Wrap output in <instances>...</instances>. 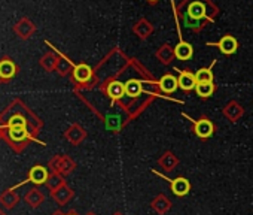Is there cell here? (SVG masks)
<instances>
[{
    "mask_svg": "<svg viewBox=\"0 0 253 215\" xmlns=\"http://www.w3.org/2000/svg\"><path fill=\"white\" fill-rule=\"evenodd\" d=\"M26 127L35 138L41 130V120L29 109L21 99H14L3 112H0V127Z\"/></svg>",
    "mask_w": 253,
    "mask_h": 215,
    "instance_id": "cell-1",
    "label": "cell"
},
{
    "mask_svg": "<svg viewBox=\"0 0 253 215\" xmlns=\"http://www.w3.org/2000/svg\"><path fill=\"white\" fill-rule=\"evenodd\" d=\"M0 135H2V139L17 153H21L26 150V147L35 141V138L32 136V133L26 129V127H3L0 130Z\"/></svg>",
    "mask_w": 253,
    "mask_h": 215,
    "instance_id": "cell-2",
    "label": "cell"
},
{
    "mask_svg": "<svg viewBox=\"0 0 253 215\" xmlns=\"http://www.w3.org/2000/svg\"><path fill=\"white\" fill-rule=\"evenodd\" d=\"M18 67L15 61L11 57H3L0 60V84H3L9 79H12L17 73Z\"/></svg>",
    "mask_w": 253,
    "mask_h": 215,
    "instance_id": "cell-3",
    "label": "cell"
},
{
    "mask_svg": "<svg viewBox=\"0 0 253 215\" xmlns=\"http://www.w3.org/2000/svg\"><path fill=\"white\" fill-rule=\"evenodd\" d=\"M36 32V26L33 24V21H30L29 18H21L17 24H14V33L21 39V41H27L33 33Z\"/></svg>",
    "mask_w": 253,
    "mask_h": 215,
    "instance_id": "cell-4",
    "label": "cell"
},
{
    "mask_svg": "<svg viewBox=\"0 0 253 215\" xmlns=\"http://www.w3.org/2000/svg\"><path fill=\"white\" fill-rule=\"evenodd\" d=\"M48 178H49V175H48L46 167H43V166H39V164H38V166L32 167V170L29 172V178H27L24 182H20L17 187L24 185L26 182H33V184H46ZM17 187H14V188H17Z\"/></svg>",
    "mask_w": 253,
    "mask_h": 215,
    "instance_id": "cell-5",
    "label": "cell"
},
{
    "mask_svg": "<svg viewBox=\"0 0 253 215\" xmlns=\"http://www.w3.org/2000/svg\"><path fill=\"white\" fill-rule=\"evenodd\" d=\"M18 202H20V194L15 191V188L5 190L2 194H0V205H2L5 209L15 208Z\"/></svg>",
    "mask_w": 253,
    "mask_h": 215,
    "instance_id": "cell-6",
    "label": "cell"
},
{
    "mask_svg": "<svg viewBox=\"0 0 253 215\" xmlns=\"http://www.w3.org/2000/svg\"><path fill=\"white\" fill-rule=\"evenodd\" d=\"M91 76H92V69L88 64L82 63V64L75 66V69H73L75 81H78V82H88L91 79Z\"/></svg>",
    "mask_w": 253,
    "mask_h": 215,
    "instance_id": "cell-7",
    "label": "cell"
},
{
    "mask_svg": "<svg viewBox=\"0 0 253 215\" xmlns=\"http://www.w3.org/2000/svg\"><path fill=\"white\" fill-rule=\"evenodd\" d=\"M217 47L220 48V51L223 54H234L237 51V39L232 38V36H223L219 42H217Z\"/></svg>",
    "mask_w": 253,
    "mask_h": 215,
    "instance_id": "cell-8",
    "label": "cell"
},
{
    "mask_svg": "<svg viewBox=\"0 0 253 215\" xmlns=\"http://www.w3.org/2000/svg\"><path fill=\"white\" fill-rule=\"evenodd\" d=\"M174 54H176V57H177L179 60H188V58H191L192 54H194L192 45L188 44V42L180 41V42L176 45V48H174Z\"/></svg>",
    "mask_w": 253,
    "mask_h": 215,
    "instance_id": "cell-9",
    "label": "cell"
},
{
    "mask_svg": "<svg viewBox=\"0 0 253 215\" xmlns=\"http://www.w3.org/2000/svg\"><path fill=\"white\" fill-rule=\"evenodd\" d=\"M160 87L164 93H174L179 87V79H176L173 75H166L161 78Z\"/></svg>",
    "mask_w": 253,
    "mask_h": 215,
    "instance_id": "cell-10",
    "label": "cell"
},
{
    "mask_svg": "<svg viewBox=\"0 0 253 215\" xmlns=\"http://www.w3.org/2000/svg\"><path fill=\"white\" fill-rule=\"evenodd\" d=\"M197 78L191 72H182L179 76V87L183 90H192L197 87Z\"/></svg>",
    "mask_w": 253,
    "mask_h": 215,
    "instance_id": "cell-11",
    "label": "cell"
},
{
    "mask_svg": "<svg viewBox=\"0 0 253 215\" xmlns=\"http://www.w3.org/2000/svg\"><path fill=\"white\" fill-rule=\"evenodd\" d=\"M195 133L200 138H209L213 133V124L209 120H200L195 123Z\"/></svg>",
    "mask_w": 253,
    "mask_h": 215,
    "instance_id": "cell-12",
    "label": "cell"
},
{
    "mask_svg": "<svg viewBox=\"0 0 253 215\" xmlns=\"http://www.w3.org/2000/svg\"><path fill=\"white\" fill-rule=\"evenodd\" d=\"M24 200L27 202L29 206L38 208V206L43 202V194H42L38 188H32V190H29L27 194L24 196Z\"/></svg>",
    "mask_w": 253,
    "mask_h": 215,
    "instance_id": "cell-13",
    "label": "cell"
},
{
    "mask_svg": "<svg viewBox=\"0 0 253 215\" xmlns=\"http://www.w3.org/2000/svg\"><path fill=\"white\" fill-rule=\"evenodd\" d=\"M107 94H109L113 100L121 99V97L125 94V84H122V82H119V81L110 82L109 87H107Z\"/></svg>",
    "mask_w": 253,
    "mask_h": 215,
    "instance_id": "cell-14",
    "label": "cell"
},
{
    "mask_svg": "<svg viewBox=\"0 0 253 215\" xmlns=\"http://www.w3.org/2000/svg\"><path fill=\"white\" fill-rule=\"evenodd\" d=\"M188 15L194 20H201L206 17V6L201 2H194L188 6Z\"/></svg>",
    "mask_w": 253,
    "mask_h": 215,
    "instance_id": "cell-15",
    "label": "cell"
},
{
    "mask_svg": "<svg viewBox=\"0 0 253 215\" xmlns=\"http://www.w3.org/2000/svg\"><path fill=\"white\" fill-rule=\"evenodd\" d=\"M171 190L177 196H185L189 191V182L185 178H177L171 182Z\"/></svg>",
    "mask_w": 253,
    "mask_h": 215,
    "instance_id": "cell-16",
    "label": "cell"
},
{
    "mask_svg": "<svg viewBox=\"0 0 253 215\" xmlns=\"http://www.w3.org/2000/svg\"><path fill=\"white\" fill-rule=\"evenodd\" d=\"M142 93V82L137 79H130L128 82H125V94L131 96V97H137Z\"/></svg>",
    "mask_w": 253,
    "mask_h": 215,
    "instance_id": "cell-17",
    "label": "cell"
},
{
    "mask_svg": "<svg viewBox=\"0 0 253 215\" xmlns=\"http://www.w3.org/2000/svg\"><path fill=\"white\" fill-rule=\"evenodd\" d=\"M195 91L200 97H210L214 91V85L213 82H200L197 84Z\"/></svg>",
    "mask_w": 253,
    "mask_h": 215,
    "instance_id": "cell-18",
    "label": "cell"
},
{
    "mask_svg": "<svg viewBox=\"0 0 253 215\" xmlns=\"http://www.w3.org/2000/svg\"><path fill=\"white\" fill-rule=\"evenodd\" d=\"M195 78H197V82H213V72H211V67L209 69H200L197 73H195Z\"/></svg>",
    "mask_w": 253,
    "mask_h": 215,
    "instance_id": "cell-19",
    "label": "cell"
},
{
    "mask_svg": "<svg viewBox=\"0 0 253 215\" xmlns=\"http://www.w3.org/2000/svg\"><path fill=\"white\" fill-rule=\"evenodd\" d=\"M55 60H57V58H55L52 54H46V55L42 57L41 64H42V67H45L46 70H52L54 66H55Z\"/></svg>",
    "mask_w": 253,
    "mask_h": 215,
    "instance_id": "cell-20",
    "label": "cell"
},
{
    "mask_svg": "<svg viewBox=\"0 0 253 215\" xmlns=\"http://www.w3.org/2000/svg\"><path fill=\"white\" fill-rule=\"evenodd\" d=\"M0 215H6V212L3 209H0Z\"/></svg>",
    "mask_w": 253,
    "mask_h": 215,
    "instance_id": "cell-21",
    "label": "cell"
},
{
    "mask_svg": "<svg viewBox=\"0 0 253 215\" xmlns=\"http://www.w3.org/2000/svg\"><path fill=\"white\" fill-rule=\"evenodd\" d=\"M149 2H157V0H149Z\"/></svg>",
    "mask_w": 253,
    "mask_h": 215,
    "instance_id": "cell-22",
    "label": "cell"
},
{
    "mask_svg": "<svg viewBox=\"0 0 253 215\" xmlns=\"http://www.w3.org/2000/svg\"><path fill=\"white\" fill-rule=\"evenodd\" d=\"M0 130H2V127H0ZM0 139H2V135H0Z\"/></svg>",
    "mask_w": 253,
    "mask_h": 215,
    "instance_id": "cell-23",
    "label": "cell"
},
{
    "mask_svg": "<svg viewBox=\"0 0 253 215\" xmlns=\"http://www.w3.org/2000/svg\"><path fill=\"white\" fill-rule=\"evenodd\" d=\"M69 215H75V214H69Z\"/></svg>",
    "mask_w": 253,
    "mask_h": 215,
    "instance_id": "cell-24",
    "label": "cell"
}]
</instances>
